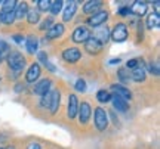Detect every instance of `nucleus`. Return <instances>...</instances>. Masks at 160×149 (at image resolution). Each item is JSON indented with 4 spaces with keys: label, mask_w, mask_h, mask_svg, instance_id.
Instances as JSON below:
<instances>
[{
    "label": "nucleus",
    "mask_w": 160,
    "mask_h": 149,
    "mask_svg": "<svg viewBox=\"0 0 160 149\" xmlns=\"http://www.w3.org/2000/svg\"><path fill=\"white\" fill-rule=\"evenodd\" d=\"M159 25H160V16L157 12H154V13H151L148 16V19H147V28L153 30V28H157Z\"/></svg>",
    "instance_id": "nucleus-23"
},
{
    "label": "nucleus",
    "mask_w": 160,
    "mask_h": 149,
    "mask_svg": "<svg viewBox=\"0 0 160 149\" xmlns=\"http://www.w3.org/2000/svg\"><path fill=\"white\" fill-rule=\"evenodd\" d=\"M15 21V13H13V11L12 12H2L0 13V22H3V24H12Z\"/></svg>",
    "instance_id": "nucleus-24"
},
{
    "label": "nucleus",
    "mask_w": 160,
    "mask_h": 149,
    "mask_svg": "<svg viewBox=\"0 0 160 149\" xmlns=\"http://www.w3.org/2000/svg\"><path fill=\"white\" fill-rule=\"evenodd\" d=\"M102 6V3L99 0H91V2H86L83 6V12L85 13H92V12H97L99 7Z\"/></svg>",
    "instance_id": "nucleus-20"
},
{
    "label": "nucleus",
    "mask_w": 160,
    "mask_h": 149,
    "mask_svg": "<svg viewBox=\"0 0 160 149\" xmlns=\"http://www.w3.org/2000/svg\"><path fill=\"white\" fill-rule=\"evenodd\" d=\"M39 77H40V65L39 63H33L28 68L27 74H25V80L28 81V83H34Z\"/></svg>",
    "instance_id": "nucleus-11"
},
{
    "label": "nucleus",
    "mask_w": 160,
    "mask_h": 149,
    "mask_svg": "<svg viewBox=\"0 0 160 149\" xmlns=\"http://www.w3.org/2000/svg\"><path fill=\"white\" fill-rule=\"evenodd\" d=\"M138 63H139V59H131L126 63V69H135L138 67Z\"/></svg>",
    "instance_id": "nucleus-35"
},
{
    "label": "nucleus",
    "mask_w": 160,
    "mask_h": 149,
    "mask_svg": "<svg viewBox=\"0 0 160 149\" xmlns=\"http://www.w3.org/2000/svg\"><path fill=\"white\" fill-rule=\"evenodd\" d=\"M93 39L97 41H99L101 44H105L107 41H108L110 39V30L107 28V27H102V28H98L97 31H95V35H93Z\"/></svg>",
    "instance_id": "nucleus-12"
},
{
    "label": "nucleus",
    "mask_w": 160,
    "mask_h": 149,
    "mask_svg": "<svg viewBox=\"0 0 160 149\" xmlns=\"http://www.w3.org/2000/svg\"><path fill=\"white\" fill-rule=\"evenodd\" d=\"M61 9H62V2H61V0L52 2L51 7H49V11H51L52 15H57V13H59V12H61Z\"/></svg>",
    "instance_id": "nucleus-29"
},
{
    "label": "nucleus",
    "mask_w": 160,
    "mask_h": 149,
    "mask_svg": "<svg viewBox=\"0 0 160 149\" xmlns=\"http://www.w3.org/2000/svg\"><path fill=\"white\" fill-rule=\"evenodd\" d=\"M111 39L117 43L120 41H125L128 39V27L125 24H116V27L111 31Z\"/></svg>",
    "instance_id": "nucleus-3"
},
{
    "label": "nucleus",
    "mask_w": 160,
    "mask_h": 149,
    "mask_svg": "<svg viewBox=\"0 0 160 149\" xmlns=\"http://www.w3.org/2000/svg\"><path fill=\"white\" fill-rule=\"evenodd\" d=\"M51 3L52 2H49V0H37V7L40 11H49Z\"/></svg>",
    "instance_id": "nucleus-31"
},
{
    "label": "nucleus",
    "mask_w": 160,
    "mask_h": 149,
    "mask_svg": "<svg viewBox=\"0 0 160 149\" xmlns=\"http://www.w3.org/2000/svg\"><path fill=\"white\" fill-rule=\"evenodd\" d=\"M27 149H42V148H40V145H39V143H31Z\"/></svg>",
    "instance_id": "nucleus-40"
},
{
    "label": "nucleus",
    "mask_w": 160,
    "mask_h": 149,
    "mask_svg": "<svg viewBox=\"0 0 160 149\" xmlns=\"http://www.w3.org/2000/svg\"><path fill=\"white\" fill-rule=\"evenodd\" d=\"M148 69H150V72H151V74L159 75V68H157V65H156V63L150 62V63H148Z\"/></svg>",
    "instance_id": "nucleus-36"
},
{
    "label": "nucleus",
    "mask_w": 160,
    "mask_h": 149,
    "mask_svg": "<svg viewBox=\"0 0 160 149\" xmlns=\"http://www.w3.org/2000/svg\"><path fill=\"white\" fill-rule=\"evenodd\" d=\"M62 33H64V25L62 24H55V25H52L51 28L48 30L46 37H48V39H57V37H59Z\"/></svg>",
    "instance_id": "nucleus-17"
},
{
    "label": "nucleus",
    "mask_w": 160,
    "mask_h": 149,
    "mask_svg": "<svg viewBox=\"0 0 160 149\" xmlns=\"http://www.w3.org/2000/svg\"><path fill=\"white\" fill-rule=\"evenodd\" d=\"M52 22H53V18H46L45 22L40 25V30H42V31H43V30H46V31H48V30H49V27L52 25Z\"/></svg>",
    "instance_id": "nucleus-34"
},
{
    "label": "nucleus",
    "mask_w": 160,
    "mask_h": 149,
    "mask_svg": "<svg viewBox=\"0 0 160 149\" xmlns=\"http://www.w3.org/2000/svg\"><path fill=\"white\" fill-rule=\"evenodd\" d=\"M9 52H11V47H9V44H8L6 41L0 40V62H2L3 59H6V58H8Z\"/></svg>",
    "instance_id": "nucleus-25"
},
{
    "label": "nucleus",
    "mask_w": 160,
    "mask_h": 149,
    "mask_svg": "<svg viewBox=\"0 0 160 149\" xmlns=\"http://www.w3.org/2000/svg\"><path fill=\"white\" fill-rule=\"evenodd\" d=\"M93 120H95V126H97V128L99 132H102V130H105V128L108 127V117H107V112H105L102 108L95 109Z\"/></svg>",
    "instance_id": "nucleus-2"
},
{
    "label": "nucleus",
    "mask_w": 160,
    "mask_h": 149,
    "mask_svg": "<svg viewBox=\"0 0 160 149\" xmlns=\"http://www.w3.org/2000/svg\"><path fill=\"white\" fill-rule=\"evenodd\" d=\"M80 50L79 49H76V47H70V49H65V50L62 52V58L64 61H67V62L73 63V62H77L80 59Z\"/></svg>",
    "instance_id": "nucleus-9"
},
{
    "label": "nucleus",
    "mask_w": 160,
    "mask_h": 149,
    "mask_svg": "<svg viewBox=\"0 0 160 149\" xmlns=\"http://www.w3.org/2000/svg\"><path fill=\"white\" fill-rule=\"evenodd\" d=\"M110 63H111V65H116V63H120V59H119V58H117V59H111V61H110Z\"/></svg>",
    "instance_id": "nucleus-41"
},
{
    "label": "nucleus",
    "mask_w": 160,
    "mask_h": 149,
    "mask_svg": "<svg viewBox=\"0 0 160 149\" xmlns=\"http://www.w3.org/2000/svg\"><path fill=\"white\" fill-rule=\"evenodd\" d=\"M39 59H40V62L46 63V62H48V55H46L45 52H40V53H39Z\"/></svg>",
    "instance_id": "nucleus-37"
},
{
    "label": "nucleus",
    "mask_w": 160,
    "mask_h": 149,
    "mask_svg": "<svg viewBox=\"0 0 160 149\" xmlns=\"http://www.w3.org/2000/svg\"><path fill=\"white\" fill-rule=\"evenodd\" d=\"M27 12H28V5H27L25 2H19V3H17L15 11H13V13H15V19H22V18L27 15Z\"/></svg>",
    "instance_id": "nucleus-16"
},
{
    "label": "nucleus",
    "mask_w": 160,
    "mask_h": 149,
    "mask_svg": "<svg viewBox=\"0 0 160 149\" xmlns=\"http://www.w3.org/2000/svg\"><path fill=\"white\" fill-rule=\"evenodd\" d=\"M15 6H17V2H15V0H6V2H2V12L15 11Z\"/></svg>",
    "instance_id": "nucleus-27"
},
{
    "label": "nucleus",
    "mask_w": 160,
    "mask_h": 149,
    "mask_svg": "<svg viewBox=\"0 0 160 149\" xmlns=\"http://www.w3.org/2000/svg\"><path fill=\"white\" fill-rule=\"evenodd\" d=\"M25 16H27V19H28L30 24H37L39 22V19H40L39 12L34 11V9H31V11L27 12V15H25Z\"/></svg>",
    "instance_id": "nucleus-28"
},
{
    "label": "nucleus",
    "mask_w": 160,
    "mask_h": 149,
    "mask_svg": "<svg viewBox=\"0 0 160 149\" xmlns=\"http://www.w3.org/2000/svg\"><path fill=\"white\" fill-rule=\"evenodd\" d=\"M77 114H79V121L82 123V124H86L88 121H89V118H91V105L88 102H82L79 105V111H77Z\"/></svg>",
    "instance_id": "nucleus-4"
},
{
    "label": "nucleus",
    "mask_w": 160,
    "mask_h": 149,
    "mask_svg": "<svg viewBox=\"0 0 160 149\" xmlns=\"http://www.w3.org/2000/svg\"><path fill=\"white\" fill-rule=\"evenodd\" d=\"M131 78H133L135 81H144V80H145V68H144L142 61L138 63L137 68L133 69V72H132Z\"/></svg>",
    "instance_id": "nucleus-18"
},
{
    "label": "nucleus",
    "mask_w": 160,
    "mask_h": 149,
    "mask_svg": "<svg viewBox=\"0 0 160 149\" xmlns=\"http://www.w3.org/2000/svg\"><path fill=\"white\" fill-rule=\"evenodd\" d=\"M117 74H119V78H120L122 81H123V83H128V81L131 80V75H129V69L120 68Z\"/></svg>",
    "instance_id": "nucleus-30"
},
{
    "label": "nucleus",
    "mask_w": 160,
    "mask_h": 149,
    "mask_svg": "<svg viewBox=\"0 0 160 149\" xmlns=\"http://www.w3.org/2000/svg\"><path fill=\"white\" fill-rule=\"evenodd\" d=\"M111 90H113V93H114L116 96L125 99V100H131V99H132L131 90H128L125 86H120V84H113V86H111Z\"/></svg>",
    "instance_id": "nucleus-10"
},
{
    "label": "nucleus",
    "mask_w": 160,
    "mask_h": 149,
    "mask_svg": "<svg viewBox=\"0 0 160 149\" xmlns=\"http://www.w3.org/2000/svg\"><path fill=\"white\" fill-rule=\"evenodd\" d=\"M59 100H61V95L58 90H52V98H51V103H49V111L51 114H55L59 108Z\"/></svg>",
    "instance_id": "nucleus-15"
},
{
    "label": "nucleus",
    "mask_w": 160,
    "mask_h": 149,
    "mask_svg": "<svg viewBox=\"0 0 160 149\" xmlns=\"http://www.w3.org/2000/svg\"><path fill=\"white\" fill-rule=\"evenodd\" d=\"M76 90L77 92H86V81L83 78H79L76 81Z\"/></svg>",
    "instance_id": "nucleus-32"
},
{
    "label": "nucleus",
    "mask_w": 160,
    "mask_h": 149,
    "mask_svg": "<svg viewBox=\"0 0 160 149\" xmlns=\"http://www.w3.org/2000/svg\"><path fill=\"white\" fill-rule=\"evenodd\" d=\"M111 100H113V106H114L117 111H120V112H126V111L129 109V103H128V100H125V99L113 95V96H111Z\"/></svg>",
    "instance_id": "nucleus-14"
},
{
    "label": "nucleus",
    "mask_w": 160,
    "mask_h": 149,
    "mask_svg": "<svg viewBox=\"0 0 160 149\" xmlns=\"http://www.w3.org/2000/svg\"><path fill=\"white\" fill-rule=\"evenodd\" d=\"M129 12H131V9H129V7H126V6H125V7H122V9L119 11V13H120V15H128Z\"/></svg>",
    "instance_id": "nucleus-39"
},
{
    "label": "nucleus",
    "mask_w": 160,
    "mask_h": 149,
    "mask_svg": "<svg viewBox=\"0 0 160 149\" xmlns=\"http://www.w3.org/2000/svg\"><path fill=\"white\" fill-rule=\"evenodd\" d=\"M89 37H91V33L86 27H77L74 30V33H73V40L76 43H85Z\"/></svg>",
    "instance_id": "nucleus-7"
},
{
    "label": "nucleus",
    "mask_w": 160,
    "mask_h": 149,
    "mask_svg": "<svg viewBox=\"0 0 160 149\" xmlns=\"http://www.w3.org/2000/svg\"><path fill=\"white\" fill-rule=\"evenodd\" d=\"M85 49L88 53H91V55H97V53H99V52L102 50V44L99 43V41H97L93 37H89L88 40L85 41Z\"/></svg>",
    "instance_id": "nucleus-6"
},
{
    "label": "nucleus",
    "mask_w": 160,
    "mask_h": 149,
    "mask_svg": "<svg viewBox=\"0 0 160 149\" xmlns=\"http://www.w3.org/2000/svg\"><path fill=\"white\" fill-rule=\"evenodd\" d=\"M107 18H108V13L105 11L97 12L95 15H92V16L88 19V25H91V27H99V25H102V24L107 21Z\"/></svg>",
    "instance_id": "nucleus-5"
},
{
    "label": "nucleus",
    "mask_w": 160,
    "mask_h": 149,
    "mask_svg": "<svg viewBox=\"0 0 160 149\" xmlns=\"http://www.w3.org/2000/svg\"><path fill=\"white\" fill-rule=\"evenodd\" d=\"M97 99L99 103H107L111 100V95H110L108 90H99L97 93Z\"/></svg>",
    "instance_id": "nucleus-26"
},
{
    "label": "nucleus",
    "mask_w": 160,
    "mask_h": 149,
    "mask_svg": "<svg viewBox=\"0 0 160 149\" xmlns=\"http://www.w3.org/2000/svg\"><path fill=\"white\" fill-rule=\"evenodd\" d=\"M27 50L30 52V53H33L34 55L36 52H37V46H39V40H37V37H34V35H28L27 37Z\"/></svg>",
    "instance_id": "nucleus-22"
},
{
    "label": "nucleus",
    "mask_w": 160,
    "mask_h": 149,
    "mask_svg": "<svg viewBox=\"0 0 160 149\" xmlns=\"http://www.w3.org/2000/svg\"><path fill=\"white\" fill-rule=\"evenodd\" d=\"M51 86H52V81L49 80V78H45V80L39 81V83L36 84L34 89H33V92H34V95L43 96V95H46V93L51 90Z\"/></svg>",
    "instance_id": "nucleus-8"
},
{
    "label": "nucleus",
    "mask_w": 160,
    "mask_h": 149,
    "mask_svg": "<svg viewBox=\"0 0 160 149\" xmlns=\"http://www.w3.org/2000/svg\"><path fill=\"white\" fill-rule=\"evenodd\" d=\"M0 5H2V2H0Z\"/></svg>",
    "instance_id": "nucleus-43"
},
{
    "label": "nucleus",
    "mask_w": 160,
    "mask_h": 149,
    "mask_svg": "<svg viewBox=\"0 0 160 149\" xmlns=\"http://www.w3.org/2000/svg\"><path fill=\"white\" fill-rule=\"evenodd\" d=\"M51 98H52V90L43 95V98H42V106H48L49 108V103H51Z\"/></svg>",
    "instance_id": "nucleus-33"
},
{
    "label": "nucleus",
    "mask_w": 160,
    "mask_h": 149,
    "mask_svg": "<svg viewBox=\"0 0 160 149\" xmlns=\"http://www.w3.org/2000/svg\"><path fill=\"white\" fill-rule=\"evenodd\" d=\"M6 149H15V146H9V148H6Z\"/></svg>",
    "instance_id": "nucleus-42"
},
{
    "label": "nucleus",
    "mask_w": 160,
    "mask_h": 149,
    "mask_svg": "<svg viewBox=\"0 0 160 149\" xmlns=\"http://www.w3.org/2000/svg\"><path fill=\"white\" fill-rule=\"evenodd\" d=\"M77 111H79L77 96L76 95H70L68 96V117L70 118H74L76 115H77Z\"/></svg>",
    "instance_id": "nucleus-13"
},
{
    "label": "nucleus",
    "mask_w": 160,
    "mask_h": 149,
    "mask_svg": "<svg viewBox=\"0 0 160 149\" xmlns=\"http://www.w3.org/2000/svg\"><path fill=\"white\" fill-rule=\"evenodd\" d=\"M6 59H8V63H9L11 69H13V71H21L25 67V58L19 52H9Z\"/></svg>",
    "instance_id": "nucleus-1"
},
{
    "label": "nucleus",
    "mask_w": 160,
    "mask_h": 149,
    "mask_svg": "<svg viewBox=\"0 0 160 149\" xmlns=\"http://www.w3.org/2000/svg\"><path fill=\"white\" fill-rule=\"evenodd\" d=\"M76 2H70L68 5H67V7L64 9V15H62V18H64V21L65 22H68L70 19L73 18V15L76 13Z\"/></svg>",
    "instance_id": "nucleus-21"
},
{
    "label": "nucleus",
    "mask_w": 160,
    "mask_h": 149,
    "mask_svg": "<svg viewBox=\"0 0 160 149\" xmlns=\"http://www.w3.org/2000/svg\"><path fill=\"white\" fill-rule=\"evenodd\" d=\"M129 9H131V12H133L135 15L142 16L148 7H147V3H145V2H135V3L132 5V7H129Z\"/></svg>",
    "instance_id": "nucleus-19"
},
{
    "label": "nucleus",
    "mask_w": 160,
    "mask_h": 149,
    "mask_svg": "<svg viewBox=\"0 0 160 149\" xmlns=\"http://www.w3.org/2000/svg\"><path fill=\"white\" fill-rule=\"evenodd\" d=\"M12 39H13V40H15V41H17L18 44H22V43H24V37H22V35H18V34H15V35H13V37H12Z\"/></svg>",
    "instance_id": "nucleus-38"
}]
</instances>
